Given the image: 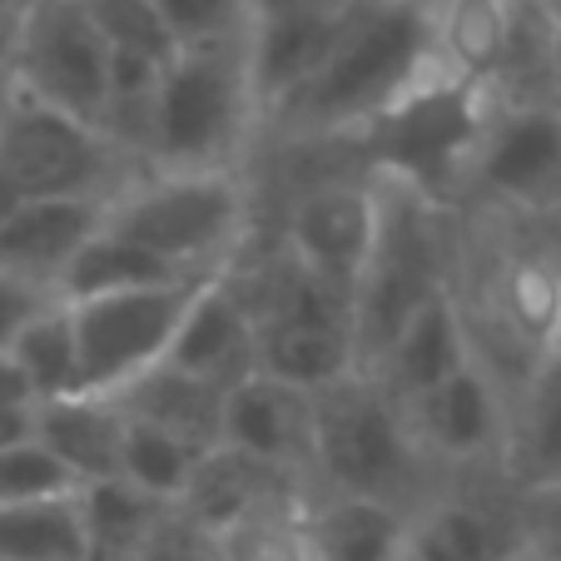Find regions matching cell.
Instances as JSON below:
<instances>
[{"label": "cell", "instance_id": "cell-1", "mask_svg": "<svg viewBox=\"0 0 561 561\" xmlns=\"http://www.w3.org/2000/svg\"><path fill=\"white\" fill-rule=\"evenodd\" d=\"M437 65L433 0L417 5H353L339 45L304 90L278 110V125L304 139L368 129Z\"/></svg>", "mask_w": 561, "mask_h": 561}, {"label": "cell", "instance_id": "cell-2", "mask_svg": "<svg viewBox=\"0 0 561 561\" xmlns=\"http://www.w3.org/2000/svg\"><path fill=\"white\" fill-rule=\"evenodd\" d=\"M443 467L417 443L408 403H398L373 373H353L313 398V488L363 497L408 517L437 497Z\"/></svg>", "mask_w": 561, "mask_h": 561}, {"label": "cell", "instance_id": "cell-3", "mask_svg": "<svg viewBox=\"0 0 561 561\" xmlns=\"http://www.w3.org/2000/svg\"><path fill=\"white\" fill-rule=\"evenodd\" d=\"M497 110L502 100L488 85L462 80L437 60L398 105L382 110L353 139L368 154V174L453 209L457 194H472L477 154L488 145Z\"/></svg>", "mask_w": 561, "mask_h": 561}, {"label": "cell", "instance_id": "cell-4", "mask_svg": "<svg viewBox=\"0 0 561 561\" xmlns=\"http://www.w3.org/2000/svg\"><path fill=\"white\" fill-rule=\"evenodd\" d=\"M259 119H264V100L254 85L249 45L180 50L154 95L145 149L149 170H239Z\"/></svg>", "mask_w": 561, "mask_h": 561}, {"label": "cell", "instance_id": "cell-5", "mask_svg": "<svg viewBox=\"0 0 561 561\" xmlns=\"http://www.w3.org/2000/svg\"><path fill=\"white\" fill-rule=\"evenodd\" d=\"M254 229L244 170H149L110 209V233L149 249L180 274H233Z\"/></svg>", "mask_w": 561, "mask_h": 561}, {"label": "cell", "instance_id": "cell-6", "mask_svg": "<svg viewBox=\"0 0 561 561\" xmlns=\"http://www.w3.org/2000/svg\"><path fill=\"white\" fill-rule=\"evenodd\" d=\"M0 174L21 199H95L115 204L149 174L105 125L45 105L21 85H0Z\"/></svg>", "mask_w": 561, "mask_h": 561}, {"label": "cell", "instance_id": "cell-7", "mask_svg": "<svg viewBox=\"0 0 561 561\" xmlns=\"http://www.w3.org/2000/svg\"><path fill=\"white\" fill-rule=\"evenodd\" d=\"M382 184L388 219H382V244L373 254L368 274L358 284V348L363 368L392 348V339L433 304L437 294L457 284V244L447 229V209L403 184Z\"/></svg>", "mask_w": 561, "mask_h": 561}, {"label": "cell", "instance_id": "cell-8", "mask_svg": "<svg viewBox=\"0 0 561 561\" xmlns=\"http://www.w3.org/2000/svg\"><path fill=\"white\" fill-rule=\"evenodd\" d=\"M224 274L180 278L159 288H125V294L80 298L75 333H80V392L85 398H119L129 382L154 373L170 358L190 308Z\"/></svg>", "mask_w": 561, "mask_h": 561}, {"label": "cell", "instance_id": "cell-9", "mask_svg": "<svg viewBox=\"0 0 561 561\" xmlns=\"http://www.w3.org/2000/svg\"><path fill=\"white\" fill-rule=\"evenodd\" d=\"M11 85L45 105L105 125L110 105V41L85 0H31L15 25Z\"/></svg>", "mask_w": 561, "mask_h": 561}, {"label": "cell", "instance_id": "cell-10", "mask_svg": "<svg viewBox=\"0 0 561 561\" xmlns=\"http://www.w3.org/2000/svg\"><path fill=\"white\" fill-rule=\"evenodd\" d=\"M472 194L507 219L561 224V100L497 110L477 154Z\"/></svg>", "mask_w": 561, "mask_h": 561}, {"label": "cell", "instance_id": "cell-11", "mask_svg": "<svg viewBox=\"0 0 561 561\" xmlns=\"http://www.w3.org/2000/svg\"><path fill=\"white\" fill-rule=\"evenodd\" d=\"M382 219H388V199H382L378 174H368V180H323L294 199L278 244L308 274L358 294L363 274H368L373 254L382 244Z\"/></svg>", "mask_w": 561, "mask_h": 561}, {"label": "cell", "instance_id": "cell-12", "mask_svg": "<svg viewBox=\"0 0 561 561\" xmlns=\"http://www.w3.org/2000/svg\"><path fill=\"white\" fill-rule=\"evenodd\" d=\"M408 413H413L417 443L437 467H492V472L507 467L512 398L482 358L423 392Z\"/></svg>", "mask_w": 561, "mask_h": 561}, {"label": "cell", "instance_id": "cell-13", "mask_svg": "<svg viewBox=\"0 0 561 561\" xmlns=\"http://www.w3.org/2000/svg\"><path fill=\"white\" fill-rule=\"evenodd\" d=\"M348 15L353 0H254L249 60L264 115H278L313 80V70L339 45Z\"/></svg>", "mask_w": 561, "mask_h": 561}, {"label": "cell", "instance_id": "cell-14", "mask_svg": "<svg viewBox=\"0 0 561 561\" xmlns=\"http://www.w3.org/2000/svg\"><path fill=\"white\" fill-rule=\"evenodd\" d=\"M313 477L288 472L278 462H264L254 453H239V447L219 443L199 457L194 467L190 492L180 497V512L204 527L209 537L239 527V522L268 517V512H294L313 502Z\"/></svg>", "mask_w": 561, "mask_h": 561}, {"label": "cell", "instance_id": "cell-15", "mask_svg": "<svg viewBox=\"0 0 561 561\" xmlns=\"http://www.w3.org/2000/svg\"><path fill=\"white\" fill-rule=\"evenodd\" d=\"M115 204L95 199H21L11 224L0 229V268L60 298L75 259L90 249L95 233H105Z\"/></svg>", "mask_w": 561, "mask_h": 561}, {"label": "cell", "instance_id": "cell-16", "mask_svg": "<svg viewBox=\"0 0 561 561\" xmlns=\"http://www.w3.org/2000/svg\"><path fill=\"white\" fill-rule=\"evenodd\" d=\"M164 363L190 373V378L214 382L224 392H233L239 382H249L259 373V329L239 284H233V274L214 278L199 294V304L190 308V318H184V329Z\"/></svg>", "mask_w": 561, "mask_h": 561}, {"label": "cell", "instance_id": "cell-17", "mask_svg": "<svg viewBox=\"0 0 561 561\" xmlns=\"http://www.w3.org/2000/svg\"><path fill=\"white\" fill-rule=\"evenodd\" d=\"M224 443L288 467V472L313 477V392L254 373L229 392Z\"/></svg>", "mask_w": 561, "mask_h": 561}, {"label": "cell", "instance_id": "cell-18", "mask_svg": "<svg viewBox=\"0 0 561 561\" xmlns=\"http://www.w3.org/2000/svg\"><path fill=\"white\" fill-rule=\"evenodd\" d=\"M472 358H477L472 329H467L462 298H457V284H453L447 294H437L433 304L398 333V339H392V348L382 353L373 368H363V373H373L398 403L413 408L423 392H433L437 382H447L453 373H462Z\"/></svg>", "mask_w": 561, "mask_h": 561}, {"label": "cell", "instance_id": "cell-19", "mask_svg": "<svg viewBox=\"0 0 561 561\" xmlns=\"http://www.w3.org/2000/svg\"><path fill=\"white\" fill-rule=\"evenodd\" d=\"M259 373L304 392H329L363 373L358 329L343 318H254Z\"/></svg>", "mask_w": 561, "mask_h": 561}, {"label": "cell", "instance_id": "cell-20", "mask_svg": "<svg viewBox=\"0 0 561 561\" xmlns=\"http://www.w3.org/2000/svg\"><path fill=\"white\" fill-rule=\"evenodd\" d=\"M522 547V522L512 497L502 507L472 492L443 488L408 531V561H507Z\"/></svg>", "mask_w": 561, "mask_h": 561}, {"label": "cell", "instance_id": "cell-21", "mask_svg": "<svg viewBox=\"0 0 561 561\" xmlns=\"http://www.w3.org/2000/svg\"><path fill=\"white\" fill-rule=\"evenodd\" d=\"M35 443L75 477V488L119 477L125 453V408L115 398H55L35 408Z\"/></svg>", "mask_w": 561, "mask_h": 561}, {"label": "cell", "instance_id": "cell-22", "mask_svg": "<svg viewBox=\"0 0 561 561\" xmlns=\"http://www.w3.org/2000/svg\"><path fill=\"white\" fill-rule=\"evenodd\" d=\"M507 492H531L561 482V353H551L527 388L512 398L507 437Z\"/></svg>", "mask_w": 561, "mask_h": 561}, {"label": "cell", "instance_id": "cell-23", "mask_svg": "<svg viewBox=\"0 0 561 561\" xmlns=\"http://www.w3.org/2000/svg\"><path fill=\"white\" fill-rule=\"evenodd\" d=\"M413 517L382 502L313 492L308 502V541L313 561H403Z\"/></svg>", "mask_w": 561, "mask_h": 561}, {"label": "cell", "instance_id": "cell-24", "mask_svg": "<svg viewBox=\"0 0 561 561\" xmlns=\"http://www.w3.org/2000/svg\"><path fill=\"white\" fill-rule=\"evenodd\" d=\"M522 0H433L437 21V60L462 80L497 90L517 35Z\"/></svg>", "mask_w": 561, "mask_h": 561}, {"label": "cell", "instance_id": "cell-25", "mask_svg": "<svg viewBox=\"0 0 561 561\" xmlns=\"http://www.w3.org/2000/svg\"><path fill=\"white\" fill-rule=\"evenodd\" d=\"M115 403L125 408L129 417H139V423H154V427H164V433L194 443L199 453H209V447L224 443V408H229V392L204 382V378H190V373L170 368V363H159L154 373L129 382Z\"/></svg>", "mask_w": 561, "mask_h": 561}, {"label": "cell", "instance_id": "cell-26", "mask_svg": "<svg viewBox=\"0 0 561 561\" xmlns=\"http://www.w3.org/2000/svg\"><path fill=\"white\" fill-rule=\"evenodd\" d=\"M80 507V541H85V561H135L154 527L164 522V502L139 492L125 477H105V482H85L75 492Z\"/></svg>", "mask_w": 561, "mask_h": 561}, {"label": "cell", "instance_id": "cell-27", "mask_svg": "<svg viewBox=\"0 0 561 561\" xmlns=\"http://www.w3.org/2000/svg\"><path fill=\"white\" fill-rule=\"evenodd\" d=\"M180 278H199V274H180V268H170L164 259L149 254V249L110 233V224H105V233H95L85 254L75 259L60 298L65 304H80V298L125 294V288H159V284H180Z\"/></svg>", "mask_w": 561, "mask_h": 561}, {"label": "cell", "instance_id": "cell-28", "mask_svg": "<svg viewBox=\"0 0 561 561\" xmlns=\"http://www.w3.org/2000/svg\"><path fill=\"white\" fill-rule=\"evenodd\" d=\"M11 353L41 403L80 392V333H75V308L65 298H55L41 318H31V329L15 339Z\"/></svg>", "mask_w": 561, "mask_h": 561}, {"label": "cell", "instance_id": "cell-29", "mask_svg": "<svg viewBox=\"0 0 561 561\" xmlns=\"http://www.w3.org/2000/svg\"><path fill=\"white\" fill-rule=\"evenodd\" d=\"M199 447L184 437L164 433L154 423H139L125 413V453H119V477L135 482L139 492L159 497L164 507H180V497L190 492L194 467H199Z\"/></svg>", "mask_w": 561, "mask_h": 561}, {"label": "cell", "instance_id": "cell-30", "mask_svg": "<svg viewBox=\"0 0 561 561\" xmlns=\"http://www.w3.org/2000/svg\"><path fill=\"white\" fill-rule=\"evenodd\" d=\"M0 561H85L75 497L0 507Z\"/></svg>", "mask_w": 561, "mask_h": 561}, {"label": "cell", "instance_id": "cell-31", "mask_svg": "<svg viewBox=\"0 0 561 561\" xmlns=\"http://www.w3.org/2000/svg\"><path fill=\"white\" fill-rule=\"evenodd\" d=\"M180 50H219L249 45L254 35V0H154Z\"/></svg>", "mask_w": 561, "mask_h": 561}, {"label": "cell", "instance_id": "cell-32", "mask_svg": "<svg viewBox=\"0 0 561 561\" xmlns=\"http://www.w3.org/2000/svg\"><path fill=\"white\" fill-rule=\"evenodd\" d=\"M214 561H313L308 507L268 512L214 537Z\"/></svg>", "mask_w": 561, "mask_h": 561}, {"label": "cell", "instance_id": "cell-33", "mask_svg": "<svg viewBox=\"0 0 561 561\" xmlns=\"http://www.w3.org/2000/svg\"><path fill=\"white\" fill-rule=\"evenodd\" d=\"M85 5L115 55H139V60L154 65L180 60V41L170 35L154 0H85Z\"/></svg>", "mask_w": 561, "mask_h": 561}, {"label": "cell", "instance_id": "cell-34", "mask_svg": "<svg viewBox=\"0 0 561 561\" xmlns=\"http://www.w3.org/2000/svg\"><path fill=\"white\" fill-rule=\"evenodd\" d=\"M75 477L45 453L41 443H21L0 453V507L15 502H50V497H75Z\"/></svg>", "mask_w": 561, "mask_h": 561}, {"label": "cell", "instance_id": "cell-35", "mask_svg": "<svg viewBox=\"0 0 561 561\" xmlns=\"http://www.w3.org/2000/svg\"><path fill=\"white\" fill-rule=\"evenodd\" d=\"M135 561H214V537L204 527H194L180 507H170Z\"/></svg>", "mask_w": 561, "mask_h": 561}, {"label": "cell", "instance_id": "cell-36", "mask_svg": "<svg viewBox=\"0 0 561 561\" xmlns=\"http://www.w3.org/2000/svg\"><path fill=\"white\" fill-rule=\"evenodd\" d=\"M50 304H55V294L15 278L11 268H0V353H11L15 339L31 329V318H41Z\"/></svg>", "mask_w": 561, "mask_h": 561}, {"label": "cell", "instance_id": "cell-37", "mask_svg": "<svg viewBox=\"0 0 561 561\" xmlns=\"http://www.w3.org/2000/svg\"><path fill=\"white\" fill-rule=\"evenodd\" d=\"M512 507H517L522 537L541 541V547H561V482L531 488V492H512Z\"/></svg>", "mask_w": 561, "mask_h": 561}, {"label": "cell", "instance_id": "cell-38", "mask_svg": "<svg viewBox=\"0 0 561 561\" xmlns=\"http://www.w3.org/2000/svg\"><path fill=\"white\" fill-rule=\"evenodd\" d=\"M0 408H15V413H35L41 398H35L25 368L15 363V353H0Z\"/></svg>", "mask_w": 561, "mask_h": 561}, {"label": "cell", "instance_id": "cell-39", "mask_svg": "<svg viewBox=\"0 0 561 561\" xmlns=\"http://www.w3.org/2000/svg\"><path fill=\"white\" fill-rule=\"evenodd\" d=\"M35 443V413H15V408H0V453L5 447Z\"/></svg>", "mask_w": 561, "mask_h": 561}, {"label": "cell", "instance_id": "cell-40", "mask_svg": "<svg viewBox=\"0 0 561 561\" xmlns=\"http://www.w3.org/2000/svg\"><path fill=\"white\" fill-rule=\"evenodd\" d=\"M547 15V35H551V60H557V85H561V0H537Z\"/></svg>", "mask_w": 561, "mask_h": 561}, {"label": "cell", "instance_id": "cell-41", "mask_svg": "<svg viewBox=\"0 0 561 561\" xmlns=\"http://www.w3.org/2000/svg\"><path fill=\"white\" fill-rule=\"evenodd\" d=\"M25 15V11H21ZM15 25L21 21H0V85L11 80V60H15Z\"/></svg>", "mask_w": 561, "mask_h": 561}, {"label": "cell", "instance_id": "cell-42", "mask_svg": "<svg viewBox=\"0 0 561 561\" xmlns=\"http://www.w3.org/2000/svg\"><path fill=\"white\" fill-rule=\"evenodd\" d=\"M21 209V190H15L11 180H5V174H0V229H5V224H11V214Z\"/></svg>", "mask_w": 561, "mask_h": 561}, {"label": "cell", "instance_id": "cell-43", "mask_svg": "<svg viewBox=\"0 0 561 561\" xmlns=\"http://www.w3.org/2000/svg\"><path fill=\"white\" fill-rule=\"evenodd\" d=\"M507 561H551V551H547V547H541V541L522 537V547H517V551H512V557H507Z\"/></svg>", "mask_w": 561, "mask_h": 561}, {"label": "cell", "instance_id": "cell-44", "mask_svg": "<svg viewBox=\"0 0 561 561\" xmlns=\"http://www.w3.org/2000/svg\"><path fill=\"white\" fill-rule=\"evenodd\" d=\"M31 0H0V21H21V11Z\"/></svg>", "mask_w": 561, "mask_h": 561}, {"label": "cell", "instance_id": "cell-45", "mask_svg": "<svg viewBox=\"0 0 561 561\" xmlns=\"http://www.w3.org/2000/svg\"><path fill=\"white\" fill-rule=\"evenodd\" d=\"M353 5H417V0H353Z\"/></svg>", "mask_w": 561, "mask_h": 561}, {"label": "cell", "instance_id": "cell-46", "mask_svg": "<svg viewBox=\"0 0 561 561\" xmlns=\"http://www.w3.org/2000/svg\"><path fill=\"white\" fill-rule=\"evenodd\" d=\"M551 551V561H561V547H547Z\"/></svg>", "mask_w": 561, "mask_h": 561}]
</instances>
